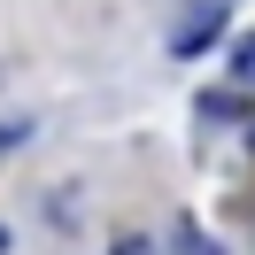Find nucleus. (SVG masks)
Returning <instances> with one entry per match:
<instances>
[{"label":"nucleus","instance_id":"nucleus-6","mask_svg":"<svg viewBox=\"0 0 255 255\" xmlns=\"http://www.w3.org/2000/svg\"><path fill=\"white\" fill-rule=\"evenodd\" d=\"M0 255H8V232H0Z\"/></svg>","mask_w":255,"mask_h":255},{"label":"nucleus","instance_id":"nucleus-4","mask_svg":"<svg viewBox=\"0 0 255 255\" xmlns=\"http://www.w3.org/2000/svg\"><path fill=\"white\" fill-rule=\"evenodd\" d=\"M201 116L224 124V116H248V109H240V93H201Z\"/></svg>","mask_w":255,"mask_h":255},{"label":"nucleus","instance_id":"nucleus-2","mask_svg":"<svg viewBox=\"0 0 255 255\" xmlns=\"http://www.w3.org/2000/svg\"><path fill=\"white\" fill-rule=\"evenodd\" d=\"M178 255H224V248H217V240H209L193 217H178Z\"/></svg>","mask_w":255,"mask_h":255},{"label":"nucleus","instance_id":"nucleus-1","mask_svg":"<svg viewBox=\"0 0 255 255\" xmlns=\"http://www.w3.org/2000/svg\"><path fill=\"white\" fill-rule=\"evenodd\" d=\"M209 39H224V0H193V16L170 31V54H201Z\"/></svg>","mask_w":255,"mask_h":255},{"label":"nucleus","instance_id":"nucleus-5","mask_svg":"<svg viewBox=\"0 0 255 255\" xmlns=\"http://www.w3.org/2000/svg\"><path fill=\"white\" fill-rule=\"evenodd\" d=\"M31 139V116H0V155H8V147H23Z\"/></svg>","mask_w":255,"mask_h":255},{"label":"nucleus","instance_id":"nucleus-7","mask_svg":"<svg viewBox=\"0 0 255 255\" xmlns=\"http://www.w3.org/2000/svg\"><path fill=\"white\" fill-rule=\"evenodd\" d=\"M248 139H255V116H248Z\"/></svg>","mask_w":255,"mask_h":255},{"label":"nucleus","instance_id":"nucleus-3","mask_svg":"<svg viewBox=\"0 0 255 255\" xmlns=\"http://www.w3.org/2000/svg\"><path fill=\"white\" fill-rule=\"evenodd\" d=\"M232 85H255V31L232 39Z\"/></svg>","mask_w":255,"mask_h":255}]
</instances>
